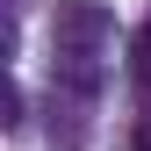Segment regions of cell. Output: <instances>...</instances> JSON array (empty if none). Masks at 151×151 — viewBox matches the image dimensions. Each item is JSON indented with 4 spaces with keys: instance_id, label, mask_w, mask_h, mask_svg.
I'll use <instances>...</instances> for the list:
<instances>
[{
    "instance_id": "1",
    "label": "cell",
    "mask_w": 151,
    "mask_h": 151,
    "mask_svg": "<svg viewBox=\"0 0 151 151\" xmlns=\"http://www.w3.org/2000/svg\"><path fill=\"white\" fill-rule=\"evenodd\" d=\"M50 36H58V50H86L108 36V7L101 0H58V14H50Z\"/></svg>"
},
{
    "instance_id": "3",
    "label": "cell",
    "mask_w": 151,
    "mask_h": 151,
    "mask_svg": "<svg viewBox=\"0 0 151 151\" xmlns=\"http://www.w3.org/2000/svg\"><path fill=\"white\" fill-rule=\"evenodd\" d=\"M129 151H151V108L137 115V129H129Z\"/></svg>"
},
{
    "instance_id": "2",
    "label": "cell",
    "mask_w": 151,
    "mask_h": 151,
    "mask_svg": "<svg viewBox=\"0 0 151 151\" xmlns=\"http://www.w3.org/2000/svg\"><path fill=\"white\" fill-rule=\"evenodd\" d=\"M129 79H137V86L151 93V22H144L137 36H129Z\"/></svg>"
}]
</instances>
